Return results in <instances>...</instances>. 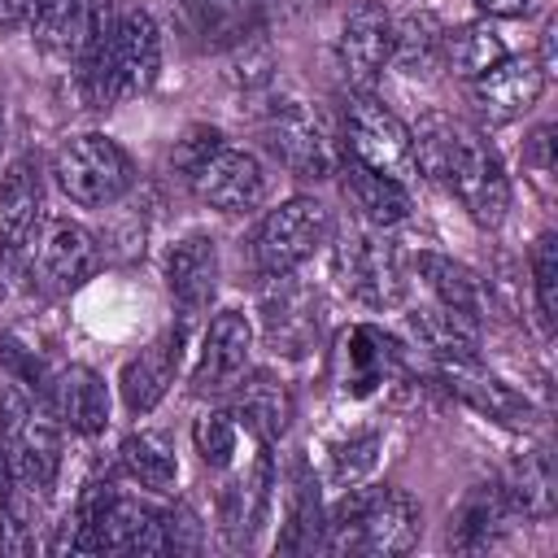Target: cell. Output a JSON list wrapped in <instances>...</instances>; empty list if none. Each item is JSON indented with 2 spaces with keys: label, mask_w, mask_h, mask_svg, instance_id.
Instances as JSON below:
<instances>
[{
  "label": "cell",
  "mask_w": 558,
  "mask_h": 558,
  "mask_svg": "<svg viewBox=\"0 0 558 558\" xmlns=\"http://www.w3.org/2000/svg\"><path fill=\"white\" fill-rule=\"evenodd\" d=\"M253 357V323L240 310H218L201 336V357L192 371V388L201 397L209 392H227L240 384V375L248 371Z\"/></svg>",
  "instance_id": "cell-11"
},
{
  "label": "cell",
  "mask_w": 558,
  "mask_h": 558,
  "mask_svg": "<svg viewBox=\"0 0 558 558\" xmlns=\"http://www.w3.org/2000/svg\"><path fill=\"white\" fill-rule=\"evenodd\" d=\"M222 148V131L218 126H205V122H196V126H187L179 140H174V148H170V170L179 174V179H196V170L214 157Z\"/></svg>",
  "instance_id": "cell-38"
},
{
  "label": "cell",
  "mask_w": 558,
  "mask_h": 558,
  "mask_svg": "<svg viewBox=\"0 0 558 558\" xmlns=\"http://www.w3.org/2000/svg\"><path fill=\"white\" fill-rule=\"evenodd\" d=\"M31 39L52 57H87L96 39V0H35L31 9Z\"/></svg>",
  "instance_id": "cell-19"
},
{
  "label": "cell",
  "mask_w": 558,
  "mask_h": 558,
  "mask_svg": "<svg viewBox=\"0 0 558 558\" xmlns=\"http://www.w3.org/2000/svg\"><path fill=\"white\" fill-rule=\"evenodd\" d=\"M445 57H449V65H453L458 78L475 83L480 74H488L493 65H501L510 52H506V44H501V35L493 26H462V31L445 35Z\"/></svg>",
  "instance_id": "cell-32"
},
{
  "label": "cell",
  "mask_w": 558,
  "mask_h": 558,
  "mask_svg": "<svg viewBox=\"0 0 558 558\" xmlns=\"http://www.w3.org/2000/svg\"><path fill=\"white\" fill-rule=\"evenodd\" d=\"M235 418H244V427L257 440H279L288 432V423H292V397L270 375H253L235 392Z\"/></svg>",
  "instance_id": "cell-30"
},
{
  "label": "cell",
  "mask_w": 558,
  "mask_h": 558,
  "mask_svg": "<svg viewBox=\"0 0 558 558\" xmlns=\"http://www.w3.org/2000/svg\"><path fill=\"white\" fill-rule=\"evenodd\" d=\"M410 327L440 362H480V318H466L449 305H427L410 314Z\"/></svg>",
  "instance_id": "cell-26"
},
{
  "label": "cell",
  "mask_w": 558,
  "mask_h": 558,
  "mask_svg": "<svg viewBox=\"0 0 558 558\" xmlns=\"http://www.w3.org/2000/svg\"><path fill=\"white\" fill-rule=\"evenodd\" d=\"M192 192L209 205V209H222V214H248L262 205L266 196V170L253 153L244 148H218L192 179Z\"/></svg>",
  "instance_id": "cell-12"
},
{
  "label": "cell",
  "mask_w": 558,
  "mask_h": 558,
  "mask_svg": "<svg viewBox=\"0 0 558 558\" xmlns=\"http://www.w3.org/2000/svg\"><path fill=\"white\" fill-rule=\"evenodd\" d=\"M445 52V31L432 13H414L397 26V39H392V61L405 70V74H427Z\"/></svg>",
  "instance_id": "cell-34"
},
{
  "label": "cell",
  "mask_w": 558,
  "mask_h": 558,
  "mask_svg": "<svg viewBox=\"0 0 558 558\" xmlns=\"http://www.w3.org/2000/svg\"><path fill=\"white\" fill-rule=\"evenodd\" d=\"M336 275L344 283V292L371 310H388L401 301L405 279H401V262L392 253V244L371 231V227H349L340 231L336 244Z\"/></svg>",
  "instance_id": "cell-9"
},
{
  "label": "cell",
  "mask_w": 558,
  "mask_h": 558,
  "mask_svg": "<svg viewBox=\"0 0 558 558\" xmlns=\"http://www.w3.org/2000/svg\"><path fill=\"white\" fill-rule=\"evenodd\" d=\"M340 140H344V157L366 166V170L392 174L401 183L418 170L414 166V135H410V126L388 105H379L371 92H349L344 96Z\"/></svg>",
  "instance_id": "cell-5"
},
{
  "label": "cell",
  "mask_w": 558,
  "mask_h": 558,
  "mask_svg": "<svg viewBox=\"0 0 558 558\" xmlns=\"http://www.w3.org/2000/svg\"><path fill=\"white\" fill-rule=\"evenodd\" d=\"M161 70V31L148 13H122L96 26V39L83 57V92L92 109H113L153 87Z\"/></svg>",
  "instance_id": "cell-2"
},
{
  "label": "cell",
  "mask_w": 558,
  "mask_h": 558,
  "mask_svg": "<svg viewBox=\"0 0 558 558\" xmlns=\"http://www.w3.org/2000/svg\"><path fill=\"white\" fill-rule=\"evenodd\" d=\"M96 240L83 222H70V218H48L39 240H35V262L44 270V279L52 288H78L92 279L96 270Z\"/></svg>",
  "instance_id": "cell-18"
},
{
  "label": "cell",
  "mask_w": 558,
  "mask_h": 558,
  "mask_svg": "<svg viewBox=\"0 0 558 558\" xmlns=\"http://www.w3.org/2000/svg\"><path fill=\"white\" fill-rule=\"evenodd\" d=\"M527 275H532V296H536V314L549 327L558 318V235L545 231L536 235L532 253H527Z\"/></svg>",
  "instance_id": "cell-36"
},
{
  "label": "cell",
  "mask_w": 558,
  "mask_h": 558,
  "mask_svg": "<svg viewBox=\"0 0 558 558\" xmlns=\"http://www.w3.org/2000/svg\"><path fill=\"white\" fill-rule=\"evenodd\" d=\"M414 266H418L423 283L432 288V296L440 305H449V310H458L466 318H480L484 314V279L471 266H462L453 257H440V253H418Z\"/></svg>",
  "instance_id": "cell-29"
},
{
  "label": "cell",
  "mask_w": 558,
  "mask_h": 558,
  "mask_svg": "<svg viewBox=\"0 0 558 558\" xmlns=\"http://www.w3.org/2000/svg\"><path fill=\"white\" fill-rule=\"evenodd\" d=\"M118 458H122V471H126L140 488L170 493L174 480H179L174 445H170V436H161V432H131V436L122 440Z\"/></svg>",
  "instance_id": "cell-31"
},
{
  "label": "cell",
  "mask_w": 558,
  "mask_h": 558,
  "mask_svg": "<svg viewBox=\"0 0 558 558\" xmlns=\"http://www.w3.org/2000/svg\"><path fill=\"white\" fill-rule=\"evenodd\" d=\"M275 283L279 292L266 301V331L275 344H283V353H301L318 336V310L305 288L288 283V275H275Z\"/></svg>",
  "instance_id": "cell-27"
},
{
  "label": "cell",
  "mask_w": 558,
  "mask_h": 558,
  "mask_svg": "<svg viewBox=\"0 0 558 558\" xmlns=\"http://www.w3.org/2000/svg\"><path fill=\"white\" fill-rule=\"evenodd\" d=\"M183 362V331H166L161 340H153L148 349H140V357H131L122 366V401L131 414H148L174 384Z\"/></svg>",
  "instance_id": "cell-20"
},
{
  "label": "cell",
  "mask_w": 558,
  "mask_h": 558,
  "mask_svg": "<svg viewBox=\"0 0 558 558\" xmlns=\"http://www.w3.org/2000/svg\"><path fill=\"white\" fill-rule=\"evenodd\" d=\"M401 375V349L392 336H384L379 327H349V336L340 340V388L349 397H371L384 384H392Z\"/></svg>",
  "instance_id": "cell-17"
},
{
  "label": "cell",
  "mask_w": 558,
  "mask_h": 558,
  "mask_svg": "<svg viewBox=\"0 0 558 558\" xmlns=\"http://www.w3.org/2000/svg\"><path fill=\"white\" fill-rule=\"evenodd\" d=\"M545 78L549 74L541 70L536 57H506L501 65H493L488 74H480L471 83V105L488 122H514L541 100Z\"/></svg>",
  "instance_id": "cell-14"
},
{
  "label": "cell",
  "mask_w": 558,
  "mask_h": 558,
  "mask_svg": "<svg viewBox=\"0 0 558 558\" xmlns=\"http://www.w3.org/2000/svg\"><path fill=\"white\" fill-rule=\"evenodd\" d=\"M414 135V166L445 183L480 227H497L510 209V179L497 153L453 118L427 113Z\"/></svg>",
  "instance_id": "cell-1"
},
{
  "label": "cell",
  "mask_w": 558,
  "mask_h": 558,
  "mask_svg": "<svg viewBox=\"0 0 558 558\" xmlns=\"http://www.w3.org/2000/svg\"><path fill=\"white\" fill-rule=\"evenodd\" d=\"M331 231V214L314 196H292L270 209L253 235V262L262 275H292Z\"/></svg>",
  "instance_id": "cell-8"
},
{
  "label": "cell",
  "mask_w": 558,
  "mask_h": 558,
  "mask_svg": "<svg viewBox=\"0 0 558 558\" xmlns=\"http://www.w3.org/2000/svg\"><path fill=\"white\" fill-rule=\"evenodd\" d=\"M166 288L183 314H201L218 288V248L209 235H183L166 253Z\"/></svg>",
  "instance_id": "cell-21"
},
{
  "label": "cell",
  "mask_w": 558,
  "mask_h": 558,
  "mask_svg": "<svg viewBox=\"0 0 558 558\" xmlns=\"http://www.w3.org/2000/svg\"><path fill=\"white\" fill-rule=\"evenodd\" d=\"M506 497H510V510L523 514V519H545L554 510V466L549 458L536 449V453H523V462L514 466L510 484H501Z\"/></svg>",
  "instance_id": "cell-33"
},
{
  "label": "cell",
  "mask_w": 558,
  "mask_h": 558,
  "mask_svg": "<svg viewBox=\"0 0 558 558\" xmlns=\"http://www.w3.org/2000/svg\"><path fill=\"white\" fill-rule=\"evenodd\" d=\"M262 13H266V0H174L179 31L205 52L240 48L244 39H253L262 26Z\"/></svg>",
  "instance_id": "cell-13"
},
{
  "label": "cell",
  "mask_w": 558,
  "mask_h": 558,
  "mask_svg": "<svg viewBox=\"0 0 558 558\" xmlns=\"http://www.w3.org/2000/svg\"><path fill=\"white\" fill-rule=\"evenodd\" d=\"M270 497H275V466H270V453L262 449L253 466L240 480H231V488L222 493V527L231 532V545L253 541V532L266 523Z\"/></svg>",
  "instance_id": "cell-22"
},
{
  "label": "cell",
  "mask_w": 558,
  "mask_h": 558,
  "mask_svg": "<svg viewBox=\"0 0 558 558\" xmlns=\"http://www.w3.org/2000/svg\"><path fill=\"white\" fill-rule=\"evenodd\" d=\"M288 9H310V4H323V0H283Z\"/></svg>",
  "instance_id": "cell-45"
},
{
  "label": "cell",
  "mask_w": 558,
  "mask_h": 558,
  "mask_svg": "<svg viewBox=\"0 0 558 558\" xmlns=\"http://www.w3.org/2000/svg\"><path fill=\"white\" fill-rule=\"evenodd\" d=\"M510 514H514V510H510V497H506L501 484H475V488L462 497V506H458V514H453V523H449V545L462 549V554L488 549Z\"/></svg>",
  "instance_id": "cell-24"
},
{
  "label": "cell",
  "mask_w": 558,
  "mask_h": 558,
  "mask_svg": "<svg viewBox=\"0 0 558 558\" xmlns=\"http://www.w3.org/2000/svg\"><path fill=\"white\" fill-rule=\"evenodd\" d=\"M275 74V52L262 44V39H244V52L231 61V78L244 87V92H257L266 87Z\"/></svg>",
  "instance_id": "cell-39"
},
{
  "label": "cell",
  "mask_w": 558,
  "mask_h": 558,
  "mask_svg": "<svg viewBox=\"0 0 558 558\" xmlns=\"http://www.w3.org/2000/svg\"><path fill=\"white\" fill-rule=\"evenodd\" d=\"M549 135H554V126H536L532 140H527V153H523L527 166H532V174H536V183H549V174H554V153H549L554 140Z\"/></svg>",
  "instance_id": "cell-41"
},
{
  "label": "cell",
  "mask_w": 558,
  "mask_h": 558,
  "mask_svg": "<svg viewBox=\"0 0 558 558\" xmlns=\"http://www.w3.org/2000/svg\"><path fill=\"white\" fill-rule=\"evenodd\" d=\"M379 449H384L379 432H353L349 440L331 445V453H327V484H331V488H353V484H362V480L375 471Z\"/></svg>",
  "instance_id": "cell-35"
},
{
  "label": "cell",
  "mask_w": 558,
  "mask_h": 558,
  "mask_svg": "<svg viewBox=\"0 0 558 558\" xmlns=\"http://www.w3.org/2000/svg\"><path fill=\"white\" fill-rule=\"evenodd\" d=\"M48 410L57 414L61 427L78 436H100L109 427V392L105 379L92 366H61L48 375Z\"/></svg>",
  "instance_id": "cell-16"
},
{
  "label": "cell",
  "mask_w": 558,
  "mask_h": 558,
  "mask_svg": "<svg viewBox=\"0 0 558 558\" xmlns=\"http://www.w3.org/2000/svg\"><path fill=\"white\" fill-rule=\"evenodd\" d=\"M392 39H397V26L379 4L349 9V17L340 22V35H336V65H340L344 83L366 92L392 61Z\"/></svg>",
  "instance_id": "cell-10"
},
{
  "label": "cell",
  "mask_w": 558,
  "mask_h": 558,
  "mask_svg": "<svg viewBox=\"0 0 558 558\" xmlns=\"http://www.w3.org/2000/svg\"><path fill=\"white\" fill-rule=\"evenodd\" d=\"M31 9H35V0H0V26L4 31L9 26H22L31 17Z\"/></svg>",
  "instance_id": "cell-43"
},
{
  "label": "cell",
  "mask_w": 558,
  "mask_h": 558,
  "mask_svg": "<svg viewBox=\"0 0 558 558\" xmlns=\"http://www.w3.org/2000/svg\"><path fill=\"white\" fill-rule=\"evenodd\" d=\"M445 379L449 388L480 414L488 418H501V423H532V401L519 397L510 384H501L497 375L480 371V362H445Z\"/></svg>",
  "instance_id": "cell-23"
},
{
  "label": "cell",
  "mask_w": 558,
  "mask_h": 558,
  "mask_svg": "<svg viewBox=\"0 0 558 558\" xmlns=\"http://www.w3.org/2000/svg\"><path fill=\"white\" fill-rule=\"evenodd\" d=\"M471 4L488 17H527L532 13V0H471Z\"/></svg>",
  "instance_id": "cell-42"
},
{
  "label": "cell",
  "mask_w": 558,
  "mask_h": 558,
  "mask_svg": "<svg viewBox=\"0 0 558 558\" xmlns=\"http://www.w3.org/2000/svg\"><path fill=\"white\" fill-rule=\"evenodd\" d=\"M52 174H57V187L74 205H87V209L113 205L118 196H126V187L135 179L131 157L122 153V144L100 135V131H83V135L65 140L57 148Z\"/></svg>",
  "instance_id": "cell-6"
},
{
  "label": "cell",
  "mask_w": 558,
  "mask_h": 558,
  "mask_svg": "<svg viewBox=\"0 0 558 558\" xmlns=\"http://www.w3.org/2000/svg\"><path fill=\"white\" fill-rule=\"evenodd\" d=\"M192 440H196V453L205 458V466L222 471L240 453V418L235 414H222V410H209V414L196 418Z\"/></svg>",
  "instance_id": "cell-37"
},
{
  "label": "cell",
  "mask_w": 558,
  "mask_h": 558,
  "mask_svg": "<svg viewBox=\"0 0 558 558\" xmlns=\"http://www.w3.org/2000/svg\"><path fill=\"white\" fill-rule=\"evenodd\" d=\"M340 174H344V192L353 196V205L362 209V218L371 227H392V222L410 218V192H405L401 179L366 170V166H357L349 157L340 161Z\"/></svg>",
  "instance_id": "cell-25"
},
{
  "label": "cell",
  "mask_w": 558,
  "mask_h": 558,
  "mask_svg": "<svg viewBox=\"0 0 558 558\" xmlns=\"http://www.w3.org/2000/svg\"><path fill=\"white\" fill-rule=\"evenodd\" d=\"M161 532H166V554H196L205 541V527L196 519L192 506H174L161 514Z\"/></svg>",
  "instance_id": "cell-40"
},
{
  "label": "cell",
  "mask_w": 558,
  "mask_h": 558,
  "mask_svg": "<svg viewBox=\"0 0 558 558\" xmlns=\"http://www.w3.org/2000/svg\"><path fill=\"white\" fill-rule=\"evenodd\" d=\"M4 144H9V118H4V100H0V153H4Z\"/></svg>",
  "instance_id": "cell-44"
},
{
  "label": "cell",
  "mask_w": 558,
  "mask_h": 558,
  "mask_svg": "<svg viewBox=\"0 0 558 558\" xmlns=\"http://www.w3.org/2000/svg\"><path fill=\"white\" fill-rule=\"evenodd\" d=\"M0 436L13 462V480L26 493L48 497L61 475V423L48 401H39L31 388H9L0 401Z\"/></svg>",
  "instance_id": "cell-4"
},
{
  "label": "cell",
  "mask_w": 558,
  "mask_h": 558,
  "mask_svg": "<svg viewBox=\"0 0 558 558\" xmlns=\"http://www.w3.org/2000/svg\"><path fill=\"white\" fill-rule=\"evenodd\" d=\"M323 541V501H318V480L310 475L305 462L292 466L288 488H283V536L279 549H314Z\"/></svg>",
  "instance_id": "cell-28"
},
{
  "label": "cell",
  "mask_w": 558,
  "mask_h": 558,
  "mask_svg": "<svg viewBox=\"0 0 558 558\" xmlns=\"http://www.w3.org/2000/svg\"><path fill=\"white\" fill-rule=\"evenodd\" d=\"M262 135H266V148L301 179H331L340 170V153H336V140L331 131L323 126V118L296 100V96H279L266 105L262 113Z\"/></svg>",
  "instance_id": "cell-7"
},
{
  "label": "cell",
  "mask_w": 558,
  "mask_h": 558,
  "mask_svg": "<svg viewBox=\"0 0 558 558\" xmlns=\"http://www.w3.org/2000/svg\"><path fill=\"white\" fill-rule=\"evenodd\" d=\"M44 227V174L35 157H13L0 174V248L22 253Z\"/></svg>",
  "instance_id": "cell-15"
},
{
  "label": "cell",
  "mask_w": 558,
  "mask_h": 558,
  "mask_svg": "<svg viewBox=\"0 0 558 558\" xmlns=\"http://www.w3.org/2000/svg\"><path fill=\"white\" fill-rule=\"evenodd\" d=\"M423 532L418 506L401 488H344V501L323 519L327 554H405Z\"/></svg>",
  "instance_id": "cell-3"
}]
</instances>
